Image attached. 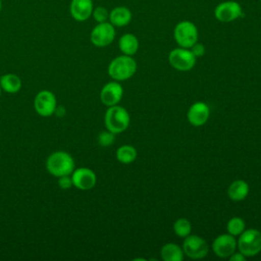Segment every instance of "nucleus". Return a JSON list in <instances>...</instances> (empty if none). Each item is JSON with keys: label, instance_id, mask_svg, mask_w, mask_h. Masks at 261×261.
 I'll list each match as a JSON object with an SVG mask.
<instances>
[{"label": "nucleus", "instance_id": "obj_30", "mask_svg": "<svg viewBox=\"0 0 261 261\" xmlns=\"http://www.w3.org/2000/svg\"><path fill=\"white\" fill-rule=\"evenodd\" d=\"M1 90H2V89H1V87H0V95H1Z\"/></svg>", "mask_w": 261, "mask_h": 261}, {"label": "nucleus", "instance_id": "obj_23", "mask_svg": "<svg viewBox=\"0 0 261 261\" xmlns=\"http://www.w3.org/2000/svg\"><path fill=\"white\" fill-rule=\"evenodd\" d=\"M226 229L229 234L233 237H239L246 229V223L243 218L239 216H234L227 221Z\"/></svg>", "mask_w": 261, "mask_h": 261}, {"label": "nucleus", "instance_id": "obj_18", "mask_svg": "<svg viewBox=\"0 0 261 261\" xmlns=\"http://www.w3.org/2000/svg\"><path fill=\"white\" fill-rule=\"evenodd\" d=\"M118 47H119V50L122 52V54L133 56L137 53L139 49V40L132 33L123 34L119 38Z\"/></svg>", "mask_w": 261, "mask_h": 261}, {"label": "nucleus", "instance_id": "obj_13", "mask_svg": "<svg viewBox=\"0 0 261 261\" xmlns=\"http://www.w3.org/2000/svg\"><path fill=\"white\" fill-rule=\"evenodd\" d=\"M210 116L209 106L202 101L193 103L187 112L188 121L194 126L204 125Z\"/></svg>", "mask_w": 261, "mask_h": 261}, {"label": "nucleus", "instance_id": "obj_17", "mask_svg": "<svg viewBox=\"0 0 261 261\" xmlns=\"http://www.w3.org/2000/svg\"><path fill=\"white\" fill-rule=\"evenodd\" d=\"M249 185L243 179L233 180L227 188V196L230 200L239 202L247 198L249 194Z\"/></svg>", "mask_w": 261, "mask_h": 261}, {"label": "nucleus", "instance_id": "obj_8", "mask_svg": "<svg viewBox=\"0 0 261 261\" xmlns=\"http://www.w3.org/2000/svg\"><path fill=\"white\" fill-rule=\"evenodd\" d=\"M115 38V27L112 25L109 21L97 23L91 34L90 40L92 44L96 47H106L110 45Z\"/></svg>", "mask_w": 261, "mask_h": 261}, {"label": "nucleus", "instance_id": "obj_31", "mask_svg": "<svg viewBox=\"0 0 261 261\" xmlns=\"http://www.w3.org/2000/svg\"><path fill=\"white\" fill-rule=\"evenodd\" d=\"M260 2H261V0H260Z\"/></svg>", "mask_w": 261, "mask_h": 261}, {"label": "nucleus", "instance_id": "obj_19", "mask_svg": "<svg viewBox=\"0 0 261 261\" xmlns=\"http://www.w3.org/2000/svg\"><path fill=\"white\" fill-rule=\"evenodd\" d=\"M160 254L164 261H181L184 258L182 248L175 243H167L163 245Z\"/></svg>", "mask_w": 261, "mask_h": 261}, {"label": "nucleus", "instance_id": "obj_12", "mask_svg": "<svg viewBox=\"0 0 261 261\" xmlns=\"http://www.w3.org/2000/svg\"><path fill=\"white\" fill-rule=\"evenodd\" d=\"M70 175L72 179V185L76 189L82 191H88L93 189L97 181L95 172L88 167H80L76 169L74 168Z\"/></svg>", "mask_w": 261, "mask_h": 261}, {"label": "nucleus", "instance_id": "obj_25", "mask_svg": "<svg viewBox=\"0 0 261 261\" xmlns=\"http://www.w3.org/2000/svg\"><path fill=\"white\" fill-rule=\"evenodd\" d=\"M92 16L95 19V21L97 23L99 22H104V21H108L109 18V11L107 10V8L103 7V6H98L95 7L93 9L92 12Z\"/></svg>", "mask_w": 261, "mask_h": 261}, {"label": "nucleus", "instance_id": "obj_20", "mask_svg": "<svg viewBox=\"0 0 261 261\" xmlns=\"http://www.w3.org/2000/svg\"><path fill=\"white\" fill-rule=\"evenodd\" d=\"M0 87L6 93H17L21 88L20 79L13 73H6L0 77Z\"/></svg>", "mask_w": 261, "mask_h": 261}, {"label": "nucleus", "instance_id": "obj_26", "mask_svg": "<svg viewBox=\"0 0 261 261\" xmlns=\"http://www.w3.org/2000/svg\"><path fill=\"white\" fill-rule=\"evenodd\" d=\"M58 186L62 189V190H68L70 189L73 185H72V179L71 176L69 175H62L58 177Z\"/></svg>", "mask_w": 261, "mask_h": 261}, {"label": "nucleus", "instance_id": "obj_22", "mask_svg": "<svg viewBox=\"0 0 261 261\" xmlns=\"http://www.w3.org/2000/svg\"><path fill=\"white\" fill-rule=\"evenodd\" d=\"M173 231L179 238H186L191 234L192 231V223L189 219L185 217H180L176 219L173 223Z\"/></svg>", "mask_w": 261, "mask_h": 261}, {"label": "nucleus", "instance_id": "obj_27", "mask_svg": "<svg viewBox=\"0 0 261 261\" xmlns=\"http://www.w3.org/2000/svg\"><path fill=\"white\" fill-rule=\"evenodd\" d=\"M190 50L192 51V53L194 54V56L196 57V58H199V57H202L204 54H205V51H206V49H205V46L203 45V44H201V43H195L191 48H190Z\"/></svg>", "mask_w": 261, "mask_h": 261}, {"label": "nucleus", "instance_id": "obj_6", "mask_svg": "<svg viewBox=\"0 0 261 261\" xmlns=\"http://www.w3.org/2000/svg\"><path fill=\"white\" fill-rule=\"evenodd\" d=\"M197 58L192 51L187 48L178 47L172 49L168 54V62L176 70L188 71L192 69L196 64Z\"/></svg>", "mask_w": 261, "mask_h": 261}, {"label": "nucleus", "instance_id": "obj_3", "mask_svg": "<svg viewBox=\"0 0 261 261\" xmlns=\"http://www.w3.org/2000/svg\"><path fill=\"white\" fill-rule=\"evenodd\" d=\"M130 117L125 108L122 106L113 105L109 106L105 112L104 122L108 130L113 134L123 133L129 125Z\"/></svg>", "mask_w": 261, "mask_h": 261}, {"label": "nucleus", "instance_id": "obj_10", "mask_svg": "<svg viewBox=\"0 0 261 261\" xmlns=\"http://www.w3.org/2000/svg\"><path fill=\"white\" fill-rule=\"evenodd\" d=\"M56 105L57 102L55 95L48 90H43L39 92L35 97V110L41 116L47 117L52 115L56 109Z\"/></svg>", "mask_w": 261, "mask_h": 261}, {"label": "nucleus", "instance_id": "obj_7", "mask_svg": "<svg viewBox=\"0 0 261 261\" xmlns=\"http://www.w3.org/2000/svg\"><path fill=\"white\" fill-rule=\"evenodd\" d=\"M181 248L184 254L194 260L203 259L209 252L207 242L197 234H189L186 237Z\"/></svg>", "mask_w": 261, "mask_h": 261}, {"label": "nucleus", "instance_id": "obj_16", "mask_svg": "<svg viewBox=\"0 0 261 261\" xmlns=\"http://www.w3.org/2000/svg\"><path fill=\"white\" fill-rule=\"evenodd\" d=\"M132 11L125 6H117L114 7L111 11H109L108 21L114 27H125L132 20Z\"/></svg>", "mask_w": 261, "mask_h": 261}, {"label": "nucleus", "instance_id": "obj_11", "mask_svg": "<svg viewBox=\"0 0 261 261\" xmlns=\"http://www.w3.org/2000/svg\"><path fill=\"white\" fill-rule=\"evenodd\" d=\"M212 250L219 258H229L237 250V240L228 232L219 234L212 243Z\"/></svg>", "mask_w": 261, "mask_h": 261}, {"label": "nucleus", "instance_id": "obj_9", "mask_svg": "<svg viewBox=\"0 0 261 261\" xmlns=\"http://www.w3.org/2000/svg\"><path fill=\"white\" fill-rule=\"evenodd\" d=\"M243 14V8L238 1L227 0L220 2L214 9V16L220 22H231Z\"/></svg>", "mask_w": 261, "mask_h": 261}, {"label": "nucleus", "instance_id": "obj_29", "mask_svg": "<svg viewBox=\"0 0 261 261\" xmlns=\"http://www.w3.org/2000/svg\"><path fill=\"white\" fill-rule=\"evenodd\" d=\"M1 9H2V1L0 0V12H1Z\"/></svg>", "mask_w": 261, "mask_h": 261}, {"label": "nucleus", "instance_id": "obj_24", "mask_svg": "<svg viewBox=\"0 0 261 261\" xmlns=\"http://www.w3.org/2000/svg\"><path fill=\"white\" fill-rule=\"evenodd\" d=\"M115 141V134L111 133L110 130H105L99 134L98 136V144L101 147H109Z\"/></svg>", "mask_w": 261, "mask_h": 261}, {"label": "nucleus", "instance_id": "obj_1", "mask_svg": "<svg viewBox=\"0 0 261 261\" xmlns=\"http://www.w3.org/2000/svg\"><path fill=\"white\" fill-rule=\"evenodd\" d=\"M137 71L136 60L128 55H119L111 60L108 65L109 76L116 82L130 79Z\"/></svg>", "mask_w": 261, "mask_h": 261}, {"label": "nucleus", "instance_id": "obj_15", "mask_svg": "<svg viewBox=\"0 0 261 261\" xmlns=\"http://www.w3.org/2000/svg\"><path fill=\"white\" fill-rule=\"evenodd\" d=\"M94 9L93 0H71L69 12L76 21H86L92 16Z\"/></svg>", "mask_w": 261, "mask_h": 261}, {"label": "nucleus", "instance_id": "obj_2", "mask_svg": "<svg viewBox=\"0 0 261 261\" xmlns=\"http://www.w3.org/2000/svg\"><path fill=\"white\" fill-rule=\"evenodd\" d=\"M46 168L50 174L56 177L70 175L74 170V160L67 152L56 151L47 158Z\"/></svg>", "mask_w": 261, "mask_h": 261}, {"label": "nucleus", "instance_id": "obj_28", "mask_svg": "<svg viewBox=\"0 0 261 261\" xmlns=\"http://www.w3.org/2000/svg\"><path fill=\"white\" fill-rule=\"evenodd\" d=\"M246 256L245 255H243L240 251L237 253V252H234L228 259H229V261H245L246 260Z\"/></svg>", "mask_w": 261, "mask_h": 261}, {"label": "nucleus", "instance_id": "obj_4", "mask_svg": "<svg viewBox=\"0 0 261 261\" xmlns=\"http://www.w3.org/2000/svg\"><path fill=\"white\" fill-rule=\"evenodd\" d=\"M237 248L246 257L256 256L261 252V231L256 228L245 229L239 236Z\"/></svg>", "mask_w": 261, "mask_h": 261}, {"label": "nucleus", "instance_id": "obj_14", "mask_svg": "<svg viewBox=\"0 0 261 261\" xmlns=\"http://www.w3.org/2000/svg\"><path fill=\"white\" fill-rule=\"evenodd\" d=\"M123 95L122 86L116 82H109L102 88L100 92L101 102L106 106H113L119 103Z\"/></svg>", "mask_w": 261, "mask_h": 261}, {"label": "nucleus", "instance_id": "obj_21", "mask_svg": "<svg viewBox=\"0 0 261 261\" xmlns=\"http://www.w3.org/2000/svg\"><path fill=\"white\" fill-rule=\"evenodd\" d=\"M137 158V150L132 145H122L116 150V159L122 164H130Z\"/></svg>", "mask_w": 261, "mask_h": 261}, {"label": "nucleus", "instance_id": "obj_5", "mask_svg": "<svg viewBox=\"0 0 261 261\" xmlns=\"http://www.w3.org/2000/svg\"><path fill=\"white\" fill-rule=\"evenodd\" d=\"M173 38L179 47L190 49L198 42L199 32L194 22L190 20H181L174 27Z\"/></svg>", "mask_w": 261, "mask_h": 261}]
</instances>
